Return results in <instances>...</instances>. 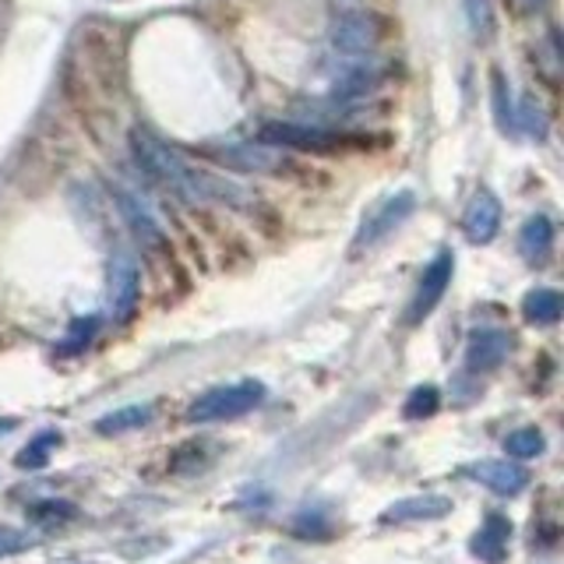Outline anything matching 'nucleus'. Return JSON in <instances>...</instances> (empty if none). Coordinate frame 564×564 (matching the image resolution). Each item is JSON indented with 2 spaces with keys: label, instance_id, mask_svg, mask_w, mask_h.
<instances>
[{
  "label": "nucleus",
  "instance_id": "21",
  "mask_svg": "<svg viewBox=\"0 0 564 564\" xmlns=\"http://www.w3.org/2000/svg\"><path fill=\"white\" fill-rule=\"evenodd\" d=\"M96 332H99V314L78 317V322H70V328L64 335V343L57 346V352H61V357H75V352H82L88 343L96 339Z\"/></svg>",
  "mask_w": 564,
  "mask_h": 564
},
{
  "label": "nucleus",
  "instance_id": "3",
  "mask_svg": "<svg viewBox=\"0 0 564 564\" xmlns=\"http://www.w3.org/2000/svg\"><path fill=\"white\" fill-rule=\"evenodd\" d=\"M381 18L370 14V11H343L332 18L328 25V43L332 50L339 53V57H349V61H360V57H370V53L378 50L381 43Z\"/></svg>",
  "mask_w": 564,
  "mask_h": 564
},
{
  "label": "nucleus",
  "instance_id": "8",
  "mask_svg": "<svg viewBox=\"0 0 564 564\" xmlns=\"http://www.w3.org/2000/svg\"><path fill=\"white\" fill-rule=\"evenodd\" d=\"M141 300V272L131 254H117L110 261V307L117 322H131Z\"/></svg>",
  "mask_w": 564,
  "mask_h": 564
},
{
  "label": "nucleus",
  "instance_id": "16",
  "mask_svg": "<svg viewBox=\"0 0 564 564\" xmlns=\"http://www.w3.org/2000/svg\"><path fill=\"white\" fill-rule=\"evenodd\" d=\"M219 159L226 166H237L247 173H279L282 159L272 149H258V145H226L219 152Z\"/></svg>",
  "mask_w": 564,
  "mask_h": 564
},
{
  "label": "nucleus",
  "instance_id": "23",
  "mask_svg": "<svg viewBox=\"0 0 564 564\" xmlns=\"http://www.w3.org/2000/svg\"><path fill=\"white\" fill-rule=\"evenodd\" d=\"M437 405H441V392L434 384H420L410 392V399H405L402 405V416L405 420H427L437 413Z\"/></svg>",
  "mask_w": 564,
  "mask_h": 564
},
{
  "label": "nucleus",
  "instance_id": "19",
  "mask_svg": "<svg viewBox=\"0 0 564 564\" xmlns=\"http://www.w3.org/2000/svg\"><path fill=\"white\" fill-rule=\"evenodd\" d=\"M152 420V405H123V410L117 413H106L96 420V431L99 434H128V431H138L145 427V423Z\"/></svg>",
  "mask_w": 564,
  "mask_h": 564
},
{
  "label": "nucleus",
  "instance_id": "14",
  "mask_svg": "<svg viewBox=\"0 0 564 564\" xmlns=\"http://www.w3.org/2000/svg\"><path fill=\"white\" fill-rule=\"evenodd\" d=\"M508 536H511V522L498 516V511H490L480 525V533L469 540V551L484 564H501L508 557Z\"/></svg>",
  "mask_w": 564,
  "mask_h": 564
},
{
  "label": "nucleus",
  "instance_id": "22",
  "mask_svg": "<svg viewBox=\"0 0 564 564\" xmlns=\"http://www.w3.org/2000/svg\"><path fill=\"white\" fill-rule=\"evenodd\" d=\"M543 448H546V437L536 427H519L505 437V452L511 458H536V455H543Z\"/></svg>",
  "mask_w": 564,
  "mask_h": 564
},
{
  "label": "nucleus",
  "instance_id": "20",
  "mask_svg": "<svg viewBox=\"0 0 564 564\" xmlns=\"http://www.w3.org/2000/svg\"><path fill=\"white\" fill-rule=\"evenodd\" d=\"M61 441H64V437H61L57 431L35 434V437L29 441V445H25L22 452H18V458H14L18 469H43V466L50 463V455L61 448Z\"/></svg>",
  "mask_w": 564,
  "mask_h": 564
},
{
  "label": "nucleus",
  "instance_id": "1",
  "mask_svg": "<svg viewBox=\"0 0 564 564\" xmlns=\"http://www.w3.org/2000/svg\"><path fill=\"white\" fill-rule=\"evenodd\" d=\"M128 145H131V159L138 163V170L149 176V181H155L159 187H166L173 198H181V202H198L202 194H198V176L202 170H194L187 166L181 155H176L170 145H163L152 131L145 128H134L131 138H128Z\"/></svg>",
  "mask_w": 564,
  "mask_h": 564
},
{
  "label": "nucleus",
  "instance_id": "29",
  "mask_svg": "<svg viewBox=\"0 0 564 564\" xmlns=\"http://www.w3.org/2000/svg\"><path fill=\"white\" fill-rule=\"evenodd\" d=\"M18 427V420H11V416H4V420H0V434H11Z\"/></svg>",
  "mask_w": 564,
  "mask_h": 564
},
{
  "label": "nucleus",
  "instance_id": "6",
  "mask_svg": "<svg viewBox=\"0 0 564 564\" xmlns=\"http://www.w3.org/2000/svg\"><path fill=\"white\" fill-rule=\"evenodd\" d=\"M110 198H113V205H117V212H120L123 226L131 229V237H134L141 247H149V251H163V247H166V234H163V229H159V223L149 216V208L141 205L123 184H113V187H110Z\"/></svg>",
  "mask_w": 564,
  "mask_h": 564
},
{
  "label": "nucleus",
  "instance_id": "18",
  "mask_svg": "<svg viewBox=\"0 0 564 564\" xmlns=\"http://www.w3.org/2000/svg\"><path fill=\"white\" fill-rule=\"evenodd\" d=\"M25 519L32 525H40V529H61L67 522H75L78 519V508L70 505V501H57V498H50V501H35L25 508Z\"/></svg>",
  "mask_w": 564,
  "mask_h": 564
},
{
  "label": "nucleus",
  "instance_id": "30",
  "mask_svg": "<svg viewBox=\"0 0 564 564\" xmlns=\"http://www.w3.org/2000/svg\"><path fill=\"white\" fill-rule=\"evenodd\" d=\"M519 4H522L525 11H536V8L543 4V0H519Z\"/></svg>",
  "mask_w": 564,
  "mask_h": 564
},
{
  "label": "nucleus",
  "instance_id": "11",
  "mask_svg": "<svg viewBox=\"0 0 564 564\" xmlns=\"http://www.w3.org/2000/svg\"><path fill=\"white\" fill-rule=\"evenodd\" d=\"M466 473L476 476L487 490L501 494V498H516L529 484V469H522L519 463H508V458H484V463L469 466Z\"/></svg>",
  "mask_w": 564,
  "mask_h": 564
},
{
  "label": "nucleus",
  "instance_id": "10",
  "mask_svg": "<svg viewBox=\"0 0 564 564\" xmlns=\"http://www.w3.org/2000/svg\"><path fill=\"white\" fill-rule=\"evenodd\" d=\"M511 346H516V343H511V335L505 328H480V332H473V339L466 346L469 375H487V370L501 367L508 360Z\"/></svg>",
  "mask_w": 564,
  "mask_h": 564
},
{
  "label": "nucleus",
  "instance_id": "4",
  "mask_svg": "<svg viewBox=\"0 0 564 564\" xmlns=\"http://www.w3.org/2000/svg\"><path fill=\"white\" fill-rule=\"evenodd\" d=\"M261 141L275 149H293V152H332L339 145L335 131L314 128V123H293V120H269L261 128Z\"/></svg>",
  "mask_w": 564,
  "mask_h": 564
},
{
  "label": "nucleus",
  "instance_id": "5",
  "mask_svg": "<svg viewBox=\"0 0 564 564\" xmlns=\"http://www.w3.org/2000/svg\"><path fill=\"white\" fill-rule=\"evenodd\" d=\"M452 272H455V254L452 251H441L427 269L420 275V286L410 300V311H405V322L410 325H420L423 317H427L441 300H445V290L452 282Z\"/></svg>",
  "mask_w": 564,
  "mask_h": 564
},
{
  "label": "nucleus",
  "instance_id": "2",
  "mask_svg": "<svg viewBox=\"0 0 564 564\" xmlns=\"http://www.w3.org/2000/svg\"><path fill=\"white\" fill-rule=\"evenodd\" d=\"M264 402V384L247 378V381H237V384H219L212 388V392L198 395L191 402L187 410V420L191 423H223V420H237V416H247L251 410Z\"/></svg>",
  "mask_w": 564,
  "mask_h": 564
},
{
  "label": "nucleus",
  "instance_id": "13",
  "mask_svg": "<svg viewBox=\"0 0 564 564\" xmlns=\"http://www.w3.org/2000/svg\"><path fill=\"white\" fill-rule=\"evenodd\" d=\"M448 511H452V498H441V494H420V498L395 501L381 516V525H402V522H420V519H445Z\"/></svg>",
  "mask_w": 564,
  "mask_h": 564
},
{
  "label": "nucleus",
  "instance_id": "15",
  "mask_svg": "<svg viewBox=\"0 0 564 564\" xmlns=\"http://www.w3.org/2000/svg\"><path fill=\"white\" fill-rule=\"evenodd\" d=\"M551 251H554V223L551 216L536 212V216H529L519 229V254L529 264H543L551 258Z\"/></svg>",
  "mask_w": 564,
  "mask_h": 564
},
{
  "label": "nucleus",
  "instance_id": "25",
  "mask_svg": "<svg viewBox=\"0 0 564 564\" xmlns=\"http://www.w3.org/2000/svg\"><path fill=\"white\" fill-rule=\"evenodd\" d=\"M516 128H522L529 138H546V131H551V120H546L543 113V106L533 99V96H525L519 102V113H516Z\"/></svg>",
  "mask_w": 564,
  "mask_h": 564
},
{
  "label": "nucleus",
  "instance_id": "17",
  "mask_svg": "<svg viewBox=\"0 0 564 564\" xmlns=\"http://www.w3.org/2000/svg\"><path fill=\"white\" fill-rule=\"evenodd\" d=\"M561 311H564L561 293L557 290H546V286L529 290L525 300H522V314H525L529 325H543V328L546 325H557L561 322Z\"/></svg>",
  "mask_w": 564,
  "mask_h": 564
},
{
  "label": "nucleus",
  "instance_id": "12",
  "mask_svg": "<svg viewBox=\"0 0 564 564\" xmlns=\"http://www.w3.org/2000/svg\"><path fill=\"white\" fill-rule=\"evenodd\" d=\"M381 82H384V70L360 57V61L346 64L339 75L332 78V96L335 99H367L378 93Z\"/></svg>",
  "mask_w": 564,
  "mask_h": 564
},
{
  "label": "nucleus",
  "instance_id": "26",
  "mask_svg": "<svg viewBox=\"0 0 564 564\" xmlns=\"http://www.w3.org/2000/svg\"><path fill=\"white\" fill-rule=\"evenodd\" d=\"M463 11H466L469 29L480 35V40H487L490 29H494V8H490V0H463Z\"/></svg>",
  "mask_w": 564,
  "mask_h": 564
},
{
  "label": "nucleus",
  "instance_id": "9",
  "mask_svg": "<svg viewBox=\"0 0 564 564\" xmlns=\"http://www.w3.org/2000/svg\"><path fill=\"white\" fill-rule=\"evenodd\" d=\"M501 229V202L494 191H476L463 212V234L469 243H490Z\"/></svg>",
  "mask_w": 564,
  "mask_h": 564
},
{
  "label": "nucleus",
  "instance_id": "28",
  "mask_svg": "<svg viewBox=\"0 0 564 564\" xmlns=\"http://www.w3.org/2000/svg\"><path fill=\"white\" fill-rule=\"evenodd\" d=\"M29 536L25 533H18V529H8V525H0V557H11V554H22L29 551Z\"/></svg>",
  "mask_w": 564,
  "mask_h": 564
},
{
  "label": "nucleus",
  "instance_id": "7",
  "mask_svg": "<svg viewBox=\"0 0 564 564\" xmlns=\"http://www.w3.org/2000/svg\"><path fill=\"white\" fill-rule=\"evenodd\" d=\"M413 208H416V198H413V191H399L395 198H388L375 216H367V223L360 226V234H357V251H364V247H375L378 240H384L388 234H392L395 226H402L405 219L413 216Z\"/></svg>",
  "mask_w": 564,
  "mask_h": 564
},
{
  "label": "nucleus",
  "instance_id": "27",
  "mask_svg": "<svg viewBox=\"0 0 564 564\" xmlns=\"http://www.w3.org/2000/svg\"><path fill=\"white\" fill-rule=\"evenodd\" d=\"M494 113H498V123L508 131L516 128V110H511V93L501 75H494Z\"/></svg>",
  "mask_w": 564,
  "mask_h": 564
},
{
  "label": "nucleus",
  "instance_id": "24",
  "mask_svg": "<svg viewBox=\"0 0 564 564\" xmlns=\"http://www.w3.org/2000/svg\"><path fill=\"white\" fill-rule=\"evenodd\" d=\"M293 536L300 540H328L332 536V522L322 508H307L300 511V516L293 519Z\"/></svg>",
  "mask_w": 564,
  "mask_h": 564
}]
</instances>
